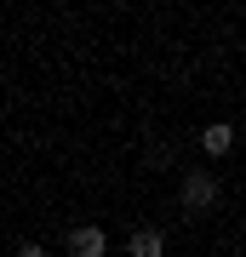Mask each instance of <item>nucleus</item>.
Instances as JSON below:
<instances>
[{
  "mask_svg": "<svg viewBox=\"0 0 246 257\" xmlns=\"http://www.w3.org/2000/svg\"><path fill=\"white\" fill-rule=\"evenodd\" d=\"M218 194H223V189H218V177H212V172H183V183H178V206L201 217V211L218 206Z\"/></svg>",
  "mask_w": 246,
  "mask_h": 257,
  "instance_id": "f257e3e1",
  "label": "nucleus"
},
{
  "mask_svg": "<svg viewBox=\"0 0 246 257\" xmlns=\"http://www.w3.org/2000/svg\"><path fill=\"white\" fill-rule=\"evenodd\" d=\"M69 257H109V234L98 229V223H80V229H69Z\"/></svg>",
  "mask_w": 246,
  "mask_h": 257,
  "instance_id": "f03ea898",
  "label": "nucleus"
},
{
  "mask_svg": "<svg viewBox=\"0 0 246 257\" xmlns=\"http://www.w3.org/2000/svg\"><path fill=\"white\" fill-rule=\"evenodd\" d=\"M126 251H132V257H166V234H160V229H132Z\"/></svg>",
  "mask_w": 246,
  "mask_h": 257,
  "instance_id": "20e7f679",
  "label": "nucleus"
},
{
  "mask_svg": "<svg viewBox=\"0 0 246 257\" xmlns=\"http://www.w3.org/2000/svg\"><path fill=\"white\" fill-rule=\"evenodd\" d=\"M201 149H206L212 160H218V155H229V149H235V126H229V120H212V126L201 132Z\"/></svg>",
  "mask_w": 246,
  "mask_h": 257,
  "instance_id": "7ed1b4c3",
  "label": "nucleus"
},
{
  "mask_svg": "<svg viewBox=\"0 0 246 257\" xmlns=\"http://www.w3.org/2000/svg\"><path fill=\"white\" fill-rule=\"evenodd\" d=\"M18 257H46V246H40V240H23V246H18Z\"/></svg>",
  "mask_w": 246,
  "mask_h": 257,
  "instance_id": "39448f33",
  "label": "nucleus"
}]
</instances>
